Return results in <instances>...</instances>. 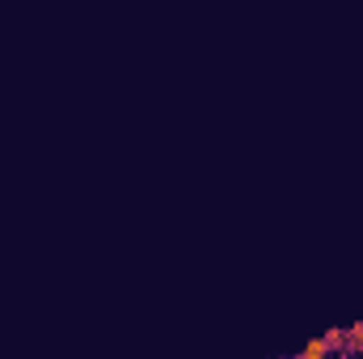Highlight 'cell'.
<instances>
[{
  "label": "cell",
  "mask_w": 363,
  "mask_h": 359,
  "mask_svg": "<svg viewBox=\"0 0 363 359\" xmlns=\"http://www.w3.org/2000/svg\"><path fill=\"white\" fill-rule=\"evenodd\" d=\"M325 355H330L325 338H313V343H304V351H300V359H325Z\"/></svg>",
  "instance_id": "cell-2"
},
{
  "label": "cell",
  "mask_w": 363,
  "mask_h": 359,
  "mask_svg": "<svg viewBox=\"0 0 363 359\" xmlns=\"http://www.w3.org/2000/svg\"><path fill=\"white\" fill-rule=\"evenodd\" d=\"M325 347H330V355L351 359V343H347V330H330V334H325Z\"/></svg>",
  "instance_id": "cell-1"
},
{
  "label": "cell",
  "mask_w": 363,
  "mask_h": 359,
  "mask_svg": "<svg viewBox=\"0 0 363 359\" xmlns=\"http://www.w3.org/2000/svg\"><path fill=\"white\" fill-rule=\"evenodd\" d=\"M347 343H351V355H363V326L347 330Z\"/></svg>",
  "instance_id": "cell-3"
}]
</instances>
